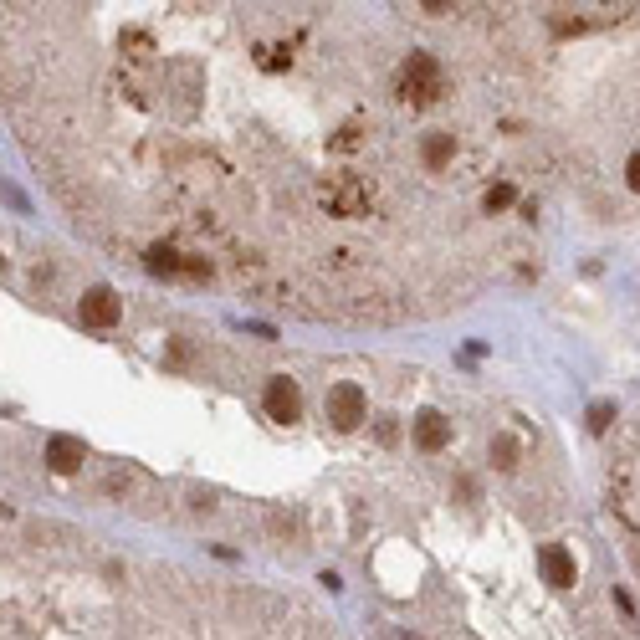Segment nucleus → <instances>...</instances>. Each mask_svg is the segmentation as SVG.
Here are the masks:
<instances>
[{
	"label": "nucleus",
	"instance_id": "nucleus-10",
	"mask_svg": "<svg viewBox=\"0 0 640 640\" xmlns=\"http://www.w3.org/2000/svg\"><path fill=\"white\" fill-rule=\"evenodd\" d=\"M492 461H497V472H518V436H492Z\"/></svg>",
	"mask_w": 640,
	"mask_h": 640
},
{
	"label": "nucleus",
	"instance_id": "nucleus-8",
	"mask_svg": "<svg viewBox=\"0 0 640 640\" xmlns=\"http://www.w3.org/2000/svg\"><path fill=\"white\" fill-rule=\"evenodd\" d=\"M451 154H456V134H446V128H436V134L420 139V164L425 169H446Z\"/></svg>",
	"mask_w": 640,
	"mask_h": 640
},
{
	"label": "nucleus",
	"instance_id": "nucleus-6",
	"mask_svg": "<svg viewBox=\"0 0 640 640\" xmlns=\"http://www.w3.org/2000/svg\"><path fill=\"white\" fill-rule=\"evenodd\" d=\"M538 569H543V579H548L553 589H574V553H569V548L548 543V548L538 553Z\"/></svg>",
	"mask_w": 640,
	"mask_h": 640
},
{
	"label": "nucleus",
	"instance_id": "nucleus-3",
	"mask_svg": "<svg viewBox=\"0 0 640 640\" xmlns=\"http://www.w3.org/2000/svg\"><path fill=\"white\" fill-rule=\"evenodd\" d=\"M267 415L282 420V425H292L297 415H303V395H297V384H292L287 374L267 379Z\"/></svg>",
	"mask_w": 640,
	"mask_h": 640
},
{
	"label": "nucleus",
	"instance_id": "nucleus-4",
	"mask_svg": "<svg viewBox=\"0 0 640 640\" xmlns=\"http://www.w3.org/2000/svg\"><path fill=\"white\" fill-rule=\"evenodd\" d=\"M415 446H420L425 456L446 451V446H451V420H446L441 410H420V415H415Z\"/></svg>",
	"mask_w": 640,
	"mask_h": 640
},
{
	"label": "nucleus",
	"instance_id": "nucleus-11",
	"mask_svg": "<svg viewBox=\"0 0 640 640\" xmlns=\"http://www.w3.org/2000/svg\"><path fill=\"white\" fill-rule=\"evenodd\" d=\"M512 200H518V190H512L507 180H497V185H487V195H482V205H487V210H507Z\"/></svg>",
	"mask_w": 640,
	"mask_h": 640
},
{
	"label": "nucleus",
	"instance_id": "nucleus-2",
	"mask_svg": "<svg viewBox=\"0 0 640 640\" xmlns=\"http://www.w3.org/2000/svg\"><path fill=\"white\" fill-rule=\"evenodd\" d=\"M369 415V400H364V390L354 379H344V384H333L328 390V420L338 425V431H354V425Z\"/></svg>",
	"mask_w": 640,
	"mask_h": 640
},
{
	"label": "nucleus",
	"instance_id": "nucleus-9",
	"mask_svg": "<svg viewBox=\"0 0 640 640\" xmlns=\"http://www.w3.org/2000/svg\"><path fill=\"white\" fill-rule=\"evenodd\" d=\"M144 267H149L154 277H175V272L185 267V256H180L175 246H164V241H154V246L144 251Z\"/></svg>",
	"mask_w": 640,
	"mask_h": 640
},
{
	"label": "nucleus",
	"instance_id": "nucleus-5",
	"mask_svg": "<svg viewBox=\"0 0 640 640\" xmlns=\"http://www.w3.org/2000/svg\"><path fill=\"white\" fill-rule=\"evenodd\" d=\"M123 318V303H118V292H108V287H93L88 297H82V323L88 328H113Z\"/></svg>",
	"mask_w": 640,
	"mask_h": 640
},
{
	"label": "nucleus",
	"instance_id": "nucleus-13",
	"mask_svg": "<svg viewBox=\"0 0 640 640\" xmlns=\"http://www.w3.org/2000/svg\"><path fill=\"white\" fill-rule=\"evenodd\" d=\"M625 180H630V190L640 195V154H630V164H625Z\"/></svg>",
	"mask_w": 640,
	"mask_h": 640
},
{
	"label": "nucleus",
	"instance_id": "nucleus-7",
	"mask_svg": "<svg viewBox=\"0 0 640 640\" xmlns=\"http://www.w3.org/2000/svg\"><path fill=\"white\" fill-rule=\"evenodd\" d=\"M82 461H88V451H82V441H77V436H52V441H47V466H52V472L72 477Z\"/></svg>",
	"mask_w": 640,
	"mask_h": 640
},
{
	"label": "nucleus",
	"instance_id": "nucleus-1",
	"mask_svg": "<svg viewBox=\"0 0 640 640\" xmlns=\"http://www.w3.org/2000/svg\"><path fill=\"white\" fill-rule=\"evenodd\" d=\"M441 93H446V77H441L436 52H420V47H415V52L400 62V98L415 103V108H431Z\"/></svg>",
	"mask_w": 640,
	"mask_h": 640
},
{
	"label": "nucleus",
	"instance_id": "nucleus-12",
	"mask_svg": "<svg viewBox=\"0 0 640 640\" xmlns=\"http://www.w3.org/2000/svg\"><path fill=\"white\" fill-rule=\"evenodd\" d=\"M610 420H615V405H610V400L589 405V431H610Z\"/></svg>",
	"mask_w": 640,
	"mask_h": 640
},
{
	"label": "nucleus",
	"instance_id": "nucleus-14",
	"mask_svg": "<svg viewBox=\"0 0 640 640\" xmlns=\"http://www.w3.org/2000/svg\"><path fill=\"white\" fill-rule=\"evenodd\" d=\"M0 267H6V256H0Z\"/></svg>",
	"mask_w": 640,
	"mask_h": 640
}]
</instances>
